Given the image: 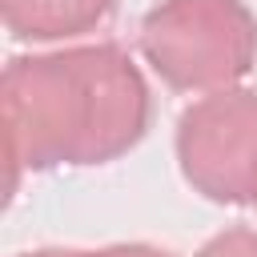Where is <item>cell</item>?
I'll use <instances>...</instances> for the list:
<instances>
[{
  "label": "cell",
  "mask_w": 257,
  "mask_h": 257,
  "mask_svg": "<svg viewBox=\"0 0 257 257\" xmlns=\"http://www.w3.org/2000/svg\"><path fill=\"white\" fill-rule=\"evenodd\" d=\"M20 257H100V249H64V245H52V249H32V253H20Z\"/></svg>",
  "instance_id": "7"
},
{
  "label": "cell",
  "mask_w": 257,
  "mask_h": 257,
  "mask_svg": "<svg viewBox=\"0 0 257 257\" xmlns=\"http://www.w3.org/2000/svg\"><path fill=\"white\" fill-rule=\"evenodd\" d=\"M116 0H0L4 28L16 40H68L104 24Z\"/></svg>",
  "instance_id": "4"
},
{
  "label": "cell",
  "mask_w": 257,
  "mask_h": 257,
  "mask_svg": "<svg viewBox=\"0 0 257 257\" xmlns=\"http://www.w3.org/2000/svg\"><path fill=\"white\" fill-rule=\"evenodd\" d=\"M100 257H173V253L169 249H157V245H145V241H128V245L100 249Z\"/></svg>",
  "instance_id": "6"
},
{
  "label": "cell",
  "mask_w": 257,
  "mask_h": 257,
  "mask_svg": "<svg viewBox=\"0 0 257 257\" xmlns=\"http://www.w3.org/2000/svg\"><path fill=\"white\" fill-rule=\"evenodd\" d=\"M141 52L177 92L233 88L257 64V16L245 0H161L141 20Z\"/></svg>",
  "instance_id": "2"
},
{
  "label": "cell",
  "mask_w": 257,
  "mask_h": 257,
  "mask_svg": "<svg viewBox=\"0 0 257 257\" xmlns=\"http://www.w3.org/2000/svg\"><path fill=\"white\" fill-rule=\"evenodd\" d=\"M181 177L217 205L257 201V92L217 88L193 100L177 120Z\"/></svg>",
  "instance_id": "3"
},
{
  "label": "cell",
  "mask_w": 257,
  "mask_h": 257,
  "mask_svg": "<svg viewBox=\"0 0 257 257\" xmlns=\"http://www.w3.org/2000/svg\"><path fill=\"white\" fill-rule=\"evenodd\" d=\"M197 257H257V229H245V225L221 229L197 249Z\"/></svg>",
  "instance_id": "5"
},
{
  "label": "cell",
  "mask_w": 257,
  "mask_h": 257,
  "mask_svg": "<svg viewBox=\"0 0 257 257\" xmlns=\"http://www.w3.org/2000/svg\"><path fill=\"white\" fill-rule=\"evenodd\" d=\"M8 197L20 173L108 165L149 128V84L120 44L16 56L0 80Z\"/></svg>",
  "instance_id": "1"
},
{
  "label": "cell",
  "mask_w": 257,
  "mask_h": 257,
  "mask_svg": "<svg viewBox=\"0 0 257 257\" xmlns=\"http://www.w3.org/2000/svg\"><path fill=\"white\" fill-rule=\"evenodd\" d=\"M253 205H257V201H253Z\"/></svg>",
  "instance_id": "8"
}]
</instances>
